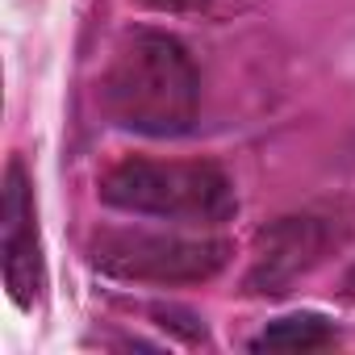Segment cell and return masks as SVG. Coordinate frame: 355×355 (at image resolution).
Returning a JSON list of instances; mask_svg holds the SVG:
<instances>
[{"instance_id":"3","label":"cell","mask_w":355,"mask_h":355,"mask_svg":"<svg viewBox=\"0 0 355 355\" xmlns=\"http://www.w3.org/2000/svg\"><path fill=\"white\" fill-rule=\"evenodd\" d=\"M92 263L130 284H205L230 263V243L113 226L92 234Z\"/></svg>"},{"instance_id":"7","label":"cell","mask_w":355,"mask_h":355,"mask_svg":"<svg viewBox=\"0 0 355 355\" xmlns=\"http://www.w3.org/2000/svg\"><path fill=\"white\" fill-rule=\"evenodd\" d=\"M134 5H142L150 13H197V9L209 5V0H134Z\"/></svg>"},{"instance_id":"5","label":"cell","mask_w":355,"mask_h":355,"mask_svg":"<svg viewBox=\"0 0 355 355\" xmlns=\"http://www.w3.org/2000/svg\"><path fill=\"white\" fill-rule=\"evenodd\" d=\"M0 255H5V284L9 297L21 309H34V301L46 288L42 268V243H38V214H34V189L26 180L21 159L5 171V205H0Z\"/></svg>"},{"instance_id":"4","label":"cell","mask_w":355,"mask_h":355,"mask_svg":"<svg viewBox=\"0 0 355 355\" xmlns=\"http://www.w3.org/2000/svg\"><path fill=\"white\" fill-rule=\"evenodd\" d=\"M351 234V222L338 209H301L284 214L255 234V255L243 288L251 297H284L297 280L322 268Z\"/></svg>"},{"instance_id":"6","label":"cell","mask_w":355,"mask_h":355,"mask_svg":"<svg viewBox=\"0 0 355 355\" xmlns=\"http://www.w3.org/2000/svg\"><path fill=\"white\" fill-rule=\"evenodd\" d=\"M334 343V326L318 313H293L272 326H263L251 338V351H318Z\"/></svg>"},{"instance_id":"1","label":"cell","mask_w":355,"mask_h":355,"mask_svg":"<svg viewBox=\"0 0 355 355\" xmlns=\"http://www.w3.org/2000/svg\"><path fill=\"white\" fill-rule=\"evenodd\" d=\"M101 105L113 125L142 138L189 134L201 105V76L193 55L163 30L121 34L101 80Z\"/></svg>"},{"instance_id":"8","label":"cell","mask_w":355,"mask_h":355,"mask_svg":"<svg viewBox=\"0 0 355 355\" xmlns=\"http://www.w3.org/2000/svg\"><path fill=\"white\" fill-rule=\"evenodd\" d=\"M343 293H347V297H351V301H355V268H351V272H347V280H343Z\"/></svg>"},{"instance_id":"2","label":"cell","mask_w":355,"mask_h":355,"mask_svg":"<svg viewBox=\"0 0 355 355\" xmlns=\"http://www.w3.org/2000/svg\"><path fill=\"white\" fill-rule=\"evenodd\" d=\"M101 201L121 214L218 226L239 214L230 175L218 163H163V159H121L101 175Z\"/></svg>"}]
</instances>
